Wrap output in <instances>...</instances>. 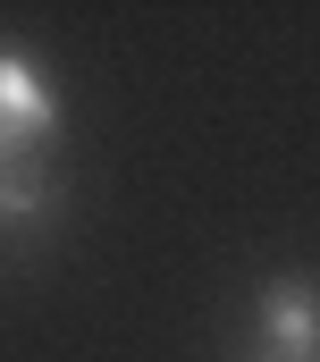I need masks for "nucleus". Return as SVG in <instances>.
<instances>
[{"label": "nucleus", "mask_w": 320, "mask_h": 362, "mask_svg": "<svg viewBox=\"0 0 320 362\" xmlns=\"http://www.w3.org/2000/svg\"><path fill=\"white\" fill-rule=\"evenodd\" d=\"M261 362H320V286L270 278L261 286Z\"/></svg>", "instance_id": "f03ea898"}, {"label": "nucleus", "mask_w": 320, "mask_h": 362, "mask_svg": "<svg viewBox=\"0 0 320 362\" xmlns=\"http://www.w3.org/2000/svg\"><path fill=\"white\" fill-rule=\"evenodd\" d=\"M51 135H59V85L42 76V59L0 42V177L8 169H42Z\"/></svg>", "instance_id": "f257e3e1"}, {"label": "nucleus", "mask_w": 320, "mask_h": 362, "mask_svg": "<svg viewBox=\"0 0 320 362\" xmlns=\"http://www.w3.org/2000/svg\"><path fill=\"white\" fill-rule=\"evenodd\" d=\"M51 202H59L51 169H8V177H0V219H8V228H34V219H51Z\"/></svg>", "instance_id": "7ed1b4c3"}]
</instances>
